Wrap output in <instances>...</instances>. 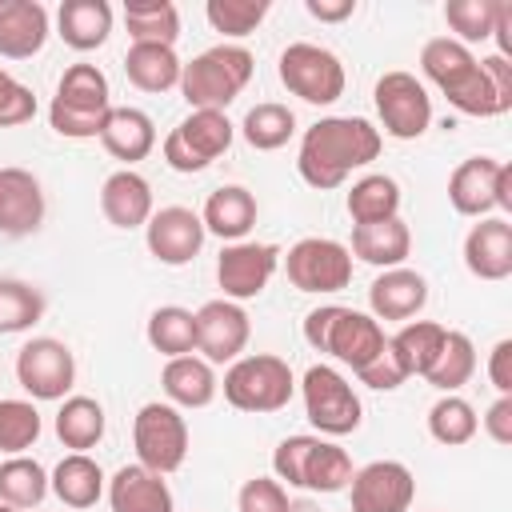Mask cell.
<instances>
[{
  "label": "cell",
  "instance_id": "obj_18",
  "mask_svg": "<svg viewBox=\"0 0 512 512\" xmlns=\"http://www.w3.org/2000/svg\"><path fill=\"white\" fill-rule=\"evenodd\" d=\"M48 200L40 180L28 168H0V232L4 236H32L44 224Z\"/></svg>",
  "mask_w": 512,
  "mask_h": 512
},
{
  "label": "cell",
  "instance_id": "obj_21",
  "mask_svg": "<svg viewBox=\"0 0 512 512\" xmlns=\"http://www.w3.org/2000/svg\"><path fill=\"white\" fill-rule=\"evenodd\" d=\"M428 304V280L416 268H384L368 288V316L376 320H400L408 324Z\"/></svg>",
  "mask_w": 512,
  "mask_h": 512
},
{
  "label": "cell",
  "instance_id": "obj_13",
  "mask_svg": "<svg viewBox=\"0 0 512 512\" xmlns=\"http://www.w3.org/2000/svg\"><path fill=\"white\" fill-rule=\"evenodd\" d=\"M16 380L32 400H64L76 384V356L56 336H32L16 352Z\"/></svg>",
  "mask_w": 512,
  "mask_h": 512
},
{
  "label": "cell",
  "instance_id": "obj_39",
  "mask_svg": "<svg viewBox=\"0 0 512 512\" xmlns=\"http://www.w3.org/2000/svg\"><path fill=\"white\" fill-rule=\"evenodd\" d=\"M48 472L40 460L32 456H8L0 464V504H12V508H36L44 496H48Z\"/></svg>",
  "mask_w": 512,
  "mask_h": 512
},
{
  "label": "cell",
  "instance_id": "obj_33",
  "mask_svg": "<svg viewBox=\"0 0 512 512\" xmlns=\"http://www.w3.org/2000/svg\"><path fill=\"white\" fill-rule=\"evenodd\" d=\"M344 208H348L352 224H380V220H392V216H400V184H396L388 172H368V176H360V180L348 188Z\"/></svg>",
  "mask_w": 512,
  "mask_h": 512
},
{
  "label": "cell",
  "instance_id": "obj_15",
  "mask_svg": "<svg viewBox=\"0 0 512 512\" xmlns=\"http://www.w3.org/2000/svg\"><path fill=\"white\" fill-rule=\"evenodd\" d=\"M416 476L400 460H372L352 472L348 500L352 512H412Z\"/></svg>",
  "mask_w": 512,
  "mask_h": 512
},
{
  "label": "cell",
  "instance_id": "obj_10",
  "mask_svg": "<svg viewBox=\"0 0 512 512\" xmlns=\"http://www.w3.org/2000/svg\"><path fill=\"white\" fill-rule=\"evenodd\" d=\"M284 272H288L292 288L312 292V296H332L352 284V252H348V244H340L332 236H304L288 248Z\"/></svg>",
  "mask_w": 512,
  "mask_h": 512
},
{
  "label": "cell",
  "instance_id": "obj_8",
  "mask_svg": "<svg viewBox=\"0 0 512 512\" xmlns=\"http://www.w3.org/2000/svg\"><path fill=\"white\" fill-rule=\"evenodd\" d=\"M448 204L460 216H476V220L492 216L496 208L512 212V164L492 156L460 160L448 176Z\"/></svg>",
  "mask_w": 512,
  "mask_h": 512
},
{
  "label": "cell",
  "instance_id": "obj_4",
  "mask_svg": "<svg viewBox=\"0 0 512 512\" xmlns=\"http://www.w3.org/2000/svg\"><path fill=\"white\" fill-rule=\"evenodd\" d=\"M252 68H256V60L244 44H212L180 68V92H184L188 108L224 112L248 88Z\"/></svg>",
  "mask_w": 512,
  "mask_h": 512
},
{
  "label": "cell",
  "instance_id": "obj_27",
  "mask_svg": "<svg viewBox=\"0 0 512 512\" xmlns=\"http://www.w3.org/2000/svg\"><path fill=\"white\" fill-rule=\"evenodd\" d=\"M100 144H104L108 156H116V160H124L132 168L136 160H144L156 148V124L140 108H128V104L116 108L112 104V112H108V120L100 128Z\"/></svg>",
  "mask_w": 512,
  "mask_h": 512
},
{
  "label": "cell",
  "instance_id": "obj_36",
  "mask_svg": "<svg viewBox=\"0 0 512 512\" xmlns=\"http://www.w3.org/2000/svg\"><path fill=\"white\" fill-rule=\"evenodd\" d=\"M148 344L176 360V356H192L196 352V312L180 308V304H160L152 316H148V328H144Z\"/></svg>",
  "mask_w": 512,
  "mask_h": 512
},
{
  "label": "cell",
  "instance_id": "obj_42",
  "mask_svg": "<svg viewBox=\"0 0 512 512\" xmlns=\"http://www.w3.org/2000/svg\"><path fill=\"white\" fill-rule=\"evenodd\" d=\"M352 456L332 444V440H316L312 456H308V468H304V488L308 492H344L352 484Z\"/></svg>",
  "mask_w": 512,
  "mask_h": 512
},
{
  "label": "cell",
  "instance_id": "obj_28",
  "mask_svg": "<svg viewBox=\"0 0 512 512\" xmlns=\"http://www.w3.org/2000/svg\"><path fill=\"white\" fill-rule=\"evenodd\" d=\"M356 260L372 264V268H400L412 252V232L400 216L392 220H380V224H356L352 228V248H348Z\"/></svg>",
  "mask_w": 512,
  "mask_h": 512
},
{
  "label": "cell",
  "instance_id": "obj_47",
  "mask_svg": "<svg viewBox=\"0 0 512 512\" xmlns=\"http://www.w3.org/2000/svg\"><path fill=\"white\" fill-rule=\"evenodd\" d=\"M236 508L240 512H292V500H288V492H284L280 480L252 476V480H244V488L236 496Z\"/></svg>",
  "mask_w": 512,
  "mask_h": 512
},
{
  "label": "cell",
  "instance_id": "obj_50",
  "mask_svg": "<svg viewBox=\"0 0 512 512\" xmlns=\"http://www.w3.org/2000/svg\"><path fill=\"white\" fill-rule=\"evenodd\" d=\"M336 316H340V304H320V308H312L304 316V340H308V348H316V352L328 348V332H332V320Z\"/></svg>",
  "mask_w": 512,
  "mask_h": 512
},
{
  "label": "cell",
  "instance_id": "obj_5",
  "mask_svg": "<svg viewBox=\"0 0 512 512\" xmlns=\"http://www.w3.org/2000/svg\"><path fill=\"white\" fill-rule=\"evenodd\" d=\"M224 400L236 408V412H280L288 408L292 392H296V376L288 368L284 356H272V352H252V356H240L228 364L224 372Z\"/></svg>",
  "mask_w": 512,
  "mask_h": 512
},
{
  "label": "cell",
  "instance_id": "obj_51",
  "mask_svg": "<svg viewBox=\"0 0 512 512\" xmlns=\"http://www.w3.org/2000/svg\"><path fill=\"white\" fill-rule=\"evenodd\" d=\"M488 380L500 396H512V340H496V348L488 352Z\"/></svg>",
  "mask_w": 512,
  "mask_h": 512
},
{
  "label": "cell",
  "instance_id": "obj_54",
  "mask_svg": "<svg viewBox=\"0 0 512 512\" xmlns=\"http://www.w3.org/2000/svg\"><path fill=\"white\" fill-rule=\"evenodd\" d=\"M492 40H496V56L512 60V0H500L496 24H492Z\"/></svg>",
  "mask_w": 512,
  "mask_h": 512
},
{
  "label": "cell",
  "instance_id": "obj_35",
  "mask_svg": "<svg viewBox=\"0 0 512 512\" xmlns=\"http://www.w3.org/2000/svg\"><path fill=\"white\" fill-rule=\"evenodd\" d=\"M56 440L72 452H88L104 440V408L92 396H64L56 412Z\"/></svg>",
  "mask_w": 512,
  "mask_h": 512
},
{
  "label": "cell",
  "instance_id": "obj_30",
  "mask_svg": "<svg viewBox=\"0 0 512 512\" xmlns=\"http://www.w3.org/2000/svg\"><path fill=\"white\" fill-rule=\"evenodd\" d=\"M48 488H52L56 500L68 504V508H92V504L104 496L108 480H104V468H100L88 452H68V456L52 468Z\"/></svg>",
  "mask_w": 512,
  "mask_h": 512
},
{
  "label": "cell",
  "instance_id": "obj_53",
  "mask_svg": "<svg viewBox=\"0 0 512 512\" xmlns=\"http://www.w3.org/2000/svg\"><path fill=\"white\" fill-rule=\"evenodd\" d=\"M304 8L320 24H340V20H348L356 12V0H304Z\"/></svg>",
  "mask_w": 512,
  "mask_h": 512
},
{
  "label": "cell",
  "instance_id": "obj_38",
  "mask_svg": "<svg viewBox=\"0 0 512 512\" xmlns=\"http://www.w3.org/2000/svg\"><path fill=\"white\" fill-rule=\"evenodd\" d=\"M292 132H296V112H292L288 104H276V100H264V104L248 108V116H244V124H240L244 144L256 148V152H276V148H284V144L292 140Z\"/></svg>",
  "mask_w": 512,
  "mask_h": 512
},
{
  "label": "cell",
  "instance_id": "obj_46",
  "mask_svg": "<svg viewBox=\"0 0 512 512\" xmlns=\"http://www.w3.org/2000/svg\"><path fill=\"white\" fill-rule=\"evenodd\" d=\"M316 440H320V436H304V432H300V436H284V440L276 444V452H272V472H276L280 484L304 488V468H308V456H312Z\"/></svg>",
  "mask_w": 512,
  "mask_h": 512
},
{
  "label": "cell",
  "instance_id": "obj_7",
  "mask_svg": "<svg viewBox=\"0 0 512 512\" xmlns=\"http://www.w3.org/2000/svg\"><path fill=\"white\" fill-rule=\"evenodd\" d=\"M232 120L224 112H212V108H192L168 136H164V164L172 172H204L216 156H224L232 148Z\"/></svg>",
  "mask_w": 512,
  "mask_h": 512
},
{
  "label": "cell",
  "instance_id": "obj_55",
  "mask_svg": "<svg viewBox=\"0 0 512 512\" xmlns=\"http://www.w3.org/2000/svg\"><path fill=\"white\" fill-rule=\"evenodd\" d=\"M0 512H20V508H12V504H0Z\"/></svg>",
  "mask_w": 512,
  "mask_h": 512
},
{
  "label": "cell",
  "instance_id": "obj_19",
  "mask_svg": "<svg viewBox=\"0 0 512 512\" xmlns=\"http://www.w3.org/2000/svg\"><path fill=\"white\" fill-rule=\"evenodd\" d=\"M464 268L476 280H508L512 276V224L508 216H484L464 236Z\"/></svg>",
  "mask_w": 512,
  "mask_h": 512
},
{
  "label": "cell",
  "instance_id": "obj_37",
  "mask_svg": "<svg viewBox=\"0 0 512 512\" xmlns=\"http://www.w3.org/2000/svg\"><path fill=\"white\" fill-rule=\"evenodd\" d=\"M472 372H476V348H472V340L464 332L448 328L444 332V344H440V352L432 360V368L424 372V380L436 392H460L472 380Z\"/></svg>",
  "mask_w": 512,
  "mask_h": 512
},
{
  "label": "cell",
  "instance_id": "obj_45",
  "mask_svg": "<svg viewBox=\"0 0 512 512\" xmlns=\"http://www.w3.org/2000/svg\"><path fill=\"white\" fill-rule=\"evenodd\" d=\"M496 12H500V0H448L444 4V20L456 32L452 40H460V44L492 40Z\"/></svg>",
  "mask_w": 512,
  "mask_h": 512
},
{
  "label": "cell",
  "instance_id": "obj_6",
  "mask_svg": "<svg viewBox=\"0 0 512 512\" xmlns=\"http://www.w3.org/2000/svg\"><path fill=\"white\" fill-rule=\"evenodd\" d=\"M276 76L292 96H300L304 104H316V108L336 104L344 96V84H348L340 56L324 44H312V40L288 44L276 60Z\"/></svg>",
  "mask_w": 512,
  "mask_h": 512
},
{
  "label": "cell",
  "instance_id": "obj_2",
  "mask_svg": "<svg viewBox=\"0 0 512 512\" xmlns=\"http://www.w3.org/2000/svg\"><path fill=\"white\" fill-rule=\"evenodd\" d=\"M384 148V136L364 116H324L300 136L296 172L308 188H340L356 168H368Z\"/></svg>",
  "mask_w": 512,
  "mask_h": 512
},
{
  "label": "cell",
  "instance_id": "obj_43",
  "mask_svg": "<svg viewBox=\"0 0 512 512\" xmlns=\"http://www.w3.org/2000/svg\"><path fill=\"white\" fill-rule=\"evenodd\" d=\"M40 432H44V420L32 400H16V396L0 400V452L24 456L40 440Z\"/></svg>",
  "mask_w": 512,
  "mask_h": 512
},
{
  "label": "cell",
  "instance_id": "obj_32",
  "mask_svg": "<svg viewBox=\"0 0 512 512\" xmlns=\"http://www.w3.org/2000/svg\"><path fill=\"white\" fill-rule=\"evenodd\" d=\"M124 28H128L132 44L176 48V40H180V8L172 0H128L124 4Z\"/></svg>",
  "mask_w": 512,
  "mask_h": 512
},
{
  "label": "cell",
  "instance_id": "obj_1",
  "mask_svg": "<svg viewBox=\"0 0 512 512\" xmlns=\"http://www.w3.org/2000/svg\"><path fill=\"white\" fill-rule=\"evenodd\" d=\"M420 72L448 96V104L464 116H504L512 112V60L484 56L476 60L468 44L452 36H432L420 48Z\"/></svg>",
  "mask_w": 512,
  "mask_h": 512
},
{
  "label": "cell",
  "instance_id": "obj_20",
  "mask_svg": "<svg viewBox=\"0 0 512 512\" xmlns=\"http://www.w3.org/2000/svg\"><path fill=\"white\" fill-rule=\"evenodd\" d=\"M388 336L380 328L376 316L368 312H356V308H340V316L332 320V332H328V356H336L340 364H348L352 372L368 368L380 352H384Z\"/></svg>",
  "mask_w": 512,
  "mask_h": 512
},
{
  "label": "cell",
  "instance_id": "obj_9",
  "mask_svg": "<svg viewBox=\"0 0 512 512\" xmlns=\"http://www.w3.org/2000/svg\"><path fill=\"white\" fill-rule=\"evenodd\" d=\"M300 396H304V416L320 436H348L360 428L364 408L356 388L328 364H312L300 380Z\"/></svg>",
  "mask_w": 512,
  "mask_h": 512
},
{
  "label": "cell",
  "instance_id": "obj_26",
  "mask_svg": "<svg viewBox=\"0 0 512 512\" xmlns=\"http://www.w3.org/2000/svg\"><path fill=\"white\" fill-rule=\"evenodd\" d=\"M160 388H164L172 408H208L220 392V380H216L212 364L192 352V356H176L164 364Z\"/></svg>",
  "mask_w": 512,
  "mask_h": 512
},
{
  "label": "cell",
  "instance_id": "obj_3",
  "mask_svg": "<svg viewBox=\"0 0 512 512\" xmlns=\"http://www.w3.org/2000/svg\"><path fill=\"white\" fill-rule=\"evenodd\" d=\"M112 112L108 76L96 64H68L56 80V96L48 104V124L64 140H100V128Z\"/></svg>",
  "mask_w": 512,
  "mask_h": 512
},
{
  "label": "cell",
  "instance_id": "obj_44",
  "mask_svg": "<svg viewBox=\"0 0 512 512\" xmlns=\"http://www.w3.org/2000/svg\"><path fill=\"white\" fill-rule=\"evenodd\" d=\"M268 8H272L268 0H208L204 4V16L228 40H244V36H252L264 24Z\"/></svg>",
  "mask_w": 512,
  "mask_h": 512
},
{
  "label": "cell",
  "instance_id": "obj_12",
  "mask_svg": "<svg viewBox=\"0 0 512 512\" xmlns=\"http://www.w3.org/2000/svg\"><path fill=\"white\" fill-rule=\"evenodd\" d=\"M372 100H376L380 128L392 140H420L432 124V96L412 72H400V68L384 72L372 88Z\"/></svg>",
  "mask_w": 512,
  "mask_h": 512
},
{
  "label": "cell",
  "instance_id": "obj_16",
  "mask_svg": "<svg viewBox=\"0 0 512 512\" xmlns=\"http://www.w3.org/2000/svg\"><path fill=\"white\" fill-rule=\"evenodd\" d=\"M252 336L248 312L236 300H208L196 308V352L216 368V364H232L244 356Z\"/></svg>",
  "mask_w": 512,
  "mask_h": 512
},
{
  "label": "cell",
  "instance_id": "obj_29",
  "mask_svg": "<svg viewBox=\"0 0 512 512\" xmlns=\"http://www.w3.org/2000/svg\"><path fill=\"white\" fill-rule=\"evenodd\" d=\"M56 32L68 48L92 52L112 36V4L108 0H64L56 12Z\"/></svg>",
  "mask_w": 512,
  "mask_h": 512
},
{
  "label": "cell",
  "instance_id": "obj_48",
  "mask_svg": "<svg viewBox=\"0 0 512 512\" xmlns=\"http://www.w3.org/2000/svg\"><path fill=\"white\" fill-rule=\"evenodd\" d=\"M36 116V96L12 72L0 68V128H20Z\"/></svg>",
  "mask_w": 512,
  "mask_h": 512
},
{
  "label": "cell",
  "instance_id": "obj_25",
  "mask_svg": "<svg viewBox=\"0 0 512 512\" xmlns=\"http://www.w3.org/2000/svg\"><path fill=\"white\" fill-rule=\"evenodd\" d=\"M256 212H260L256 208V196L244 184H224V188L208 192L204 212H200V224H204V232L220 236L224 244H236V240H244L252 232Z\"/></svg>",
  "mask_w": 512,
  "mask_h": 512
},
{
  "label": "cell",
  "instance_id": "obj_11",
  "mask_svg": "<svg viewBox=\"0 0 512 512\" xmlns=\"http://www.w3.org/2000/svg\"><path fill=\"white\" fill-rule=\"evenodd\" d=\"M132 444H136V464L168 476L188 456V420L180 416V408L148 400L132 420Z\"/></svg>",
  "mask_w": 512,
  "mask_h": 512
},
{
  "label": "cell",
  "instance_id": "obj_23",
  "mask_svg": "<svg viewBox=\"0 0 512 512\" xmlns=\"http://www.w3.org/2000/svg\"><path fill=\"white\" fill-rule=\"evenodd\" d=\"M100 212H104V220H108L112 228H124V232L144 228L148 216L156 212V208H152V184H148L136 168L112 172V176L100 184Z\"/></svg>",
  "mask_w": 512,
  "mask_h": 512
},
{
  "label": "cell",
  "instance_id": "obj_24",
  "mask_svg": "<svg viewBox=\"0 0 512 512\" xmlns=\"http://www.w3.org/2000/svg\"><path fill=\"white\" fill-rule=\"evenodd\" d=\"M48 44V8L40 0H0V56L32 60Z\"/></svg>",
  "mask_w": 512,
  "mask_h": 512
},
{
  "label": "cell",
  "instance_id": "obj_41",
  "mask_svg": "<svg viewBox=\"0 0 512 512\" xmlns=\"http://www.w3.org/2000/svg\"><path fill=\"white\" fill-rule=\"evenodd\" d=\"M44 292L28 280H0V336L28 332L44 316Z\"/></svg>",
  "mask_w": 512,
  "mask_h": 512
},
{
  "label": "cell",
  "instance_id": "obj_17",
  "mask_svg": "<svg viewBox=\"0 0 512 512\" xmlns=\"http://www.w3.org/2000/svg\"><path fill=\"white\" fill-rule=\"evenodd\" d=\"M204 224H200V212L184 208V204H168V208H156L144 224V244L148 252L168 264V268H184L200 256L204 248Z\"/></svg>",
  "mask_w": 512,
  "mask_h": 512
},
{
  "label": "cell",
  "instance_id": "obj_22",
  "mask_svg": "<svg viewBox=\"0 0 512 512\" xmlns=\"http://www.w3.org/2000/svg\"><path fill=\"white\" fill-rule=\"evenodd\" d=\"M108 508L112 512H176L172 488L160 472L144 468V464H124L116 468V476L108 480Z\"/></svg>",
  "mask_w": 512,
  "mask_h": 512
},
{
  "label": "cell",
  "instance_id": "obj_31",
  "mask_svg": "<svg viewBox=\"0 0 512 512\" xmlns=\"http://www.w3.org/2000/svg\"><path fill=\"white\" fill-rule=\"evenodd\" d=\"M180 68H184V60L176 56V48H164V44H132L124 52V76L140 92L180 88Z\"/></svg>",
  "mask_w": 512,
  "mask_h": 512
},
{
  "label": "cell",
  "instance_id": "obj_49",
  "mask_svg": "<svg viewBox=\"0 0 512 512\" xmlns=\"http://www.w3.org/2000/svg\"><path fill=\"white\" fill-rule=\"evenodd\" d=\"M360 376V384H368V388H376V392H392V388H400L408 376H404V368L396 364V356H392V348L384 344V352L368 364V368H360L356 372Z\"/></svg>",
  "mask_w": 512,
  "mask_h": 512
},
{
  "label": "cell",
  "instance_id": "obj_14",
  "mask_svg": "<svg viewBox=\"0 0 512 512\" xmlns=\"http://www.w3.org/2000/svg\"><path fill=\"white\" fill-rule=\"evenodd\" d=\"M276 268H280V248L276 244H268V240H236V244L220 248L216 280H220L224 300L244 304V300H256L268 288Z\"/></svg>",
  "mask_w": 512,
  "mask_h": 512
},
{
  "label": "cell",
  "instance_id": "obj_40",
  "mask_svg": "<svg viewBox=\"0 0 512 512\" xmlns=\"http://www.w3.org/2000/svg\"><path fill=\"white\" fill-rule=\"evenodd\" d=\"M476 428H480L476 408H472L464 396H456V392H444V396L428 408V436H432L436 444H444V448L468 444V440L476 436Z\"/></svg>",
  "mask_w": 512,
  "mask_h": 512
},
{
  "label": "cell",
  "instance_id": "obj_52",
  "mask_svg": "<svg viewBox=\"0 0 512 512\" xmlns=\"http://www.w3.org/2000/svg\"><path fill=\"white\" fill-rule=\"evenodd\" d=\"M480 424L496 444H512V396H496L492 408L480 416Z\"/></svg>",
  "mask_w": 512,
  "mask_h": 512
},
{
  "label": "cell",
  "instance_id": "obj_34",
  "mask_svg": "<svg viewBox=\"0 0 512 512\" xmlns=\"http://www.w3.org/2000/svg\"><path fill=\"white\" fill-rule=\"evenodd\" d=\"M444 332L448 328L436 320H408V324H400L396 336H388V348H392L396 364L404 368V376H424L432 368V360L444 344Z\"/></svg>",
  "mask_w": 512,
  "mask_h": 512
}]
</instances>
